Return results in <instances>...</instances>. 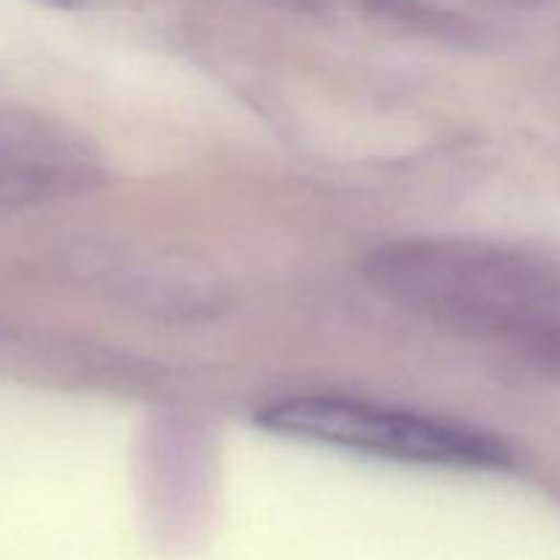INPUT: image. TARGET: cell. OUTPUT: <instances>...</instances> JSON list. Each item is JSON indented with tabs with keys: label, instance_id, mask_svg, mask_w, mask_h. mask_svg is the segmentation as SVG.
<instances>
[{
	"label": "cell",
	"instance_id": "2",
	"mask_svg": "<svg viewBox=\"0 0 560 560\" xmlns=\"http://www.w3.org/2000/svg\"><path fill=\"white\" fill-rule=\"evenodd\" d=\"M257 424L279 438L334 452L419 468L498 474L514 452L495 432L345 394H299L257 410Z\"/></svg>",
	"mask_w": 560,
	"mask_h": 560
},
{
	"label": "cell",
	"instance_id": "4",
	"mask_svg": "<svg viewBox=\"0 0 560 560\" xmlns=\"http://www.w3.org/2000/svg\"><path fill=\"white\" fill-rule=\"evenodd\" d=\"M361 9L386 25L452 47H487L498 25L468 14L452 0H361Z\"/></svg>",
	"mask_w": 560,
	"mask_h": 560
},
{
	"label": "cell",
	"instance_id": "6",
	"mask_svg": "<svg viewBox=\"0 0 560 560\" xmlns=\"http://www.w3.org/2000/svg\"><path fill=\"white\" fill-rule=\"evenodd\" d=\"M52 3H71V0H52Z\"/></svg>",
	"mask_w": 560,
	"mask_h": 560
},
{
	"label": "cell",
	"instance_id": "5",
	"mask_svg": "<svg viewBox=\"0 0 560 560\" xmlns=\"http://www.w3.org/2000/svg\"><path fill=\"white\" fill-rule=\"evenodd\" d=\"M282 3L295 5V9H317V5H323L326 0H282Z\"/></svg>",
	"mask_w": 560,
	"mask_h": 560
},
{
	"label": "cell",
	"instance_id": "1",
	"mask_svg": "<svg viewBox=\"0 0 560 560\" xmlns=\"http://www.w3.org/2000/svg\"><path fill=\"white\" fill-rule=\"evenodd\" d=\"M364 279L427 326L560 381V262L485 238L419 235L372 249Z\"/></svg>",
	"mask_w": 560,
	"mask_h": 560
},
{
	"label": "cell",
	"instance_id": "3",
	"mask_svg": "<svg viewBox=\"0 0 560 560\" xmlns=\"http://www.w3.org/2000/svg\"><path fill=\"white\" fill-rule=\"evenodd\" d=\"M107 180L102 148L77 126L0 104V208L88 195Z\"/></svg>",
	"mask_w": 560,
	"mask_h": 560
}]
</instances>
